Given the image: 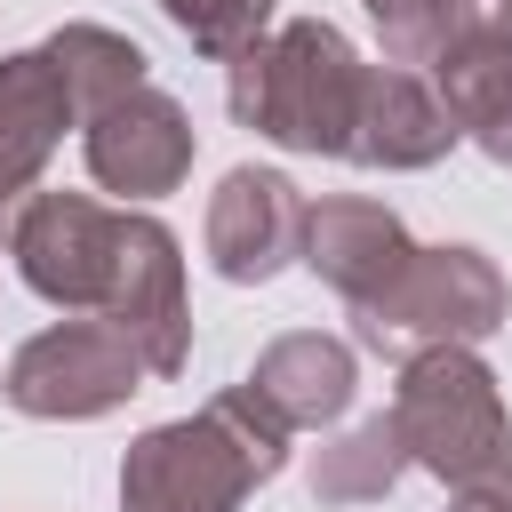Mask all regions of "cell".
<instances>
[{
    "label": "cell",
    "instance_id": "5b68a950",
    "mask_svg": "<svg viewBox=\"0 0 512 512\" xmlns=\"http://www.w3.org/2000/svg\"><path fill=\"white\" fill-rule=\"evenodd\" d=\"M144 360H136V344L112 328V320H56V328H40V336H24L16 352H8V376H0V392H8V408L16 416H40V424H96V416H112L120 400H136L144 392Z\"/></svg>",
    "mask_w": 512,
    "mask_h": 512
},
{
    "label": "cell",
    "instance_id": "6da1fadb",
    "mask_svg": "<svg viewBox=\"0 0 512 512\" xmlns=\"http://www.w3.org/2000/svg\"><path fill=\"white\" fill-rule=\"evenodd\" d=\"M288 464V424L248 392H216L200 416L152 424L120 456V512H240Z\"/></svg>",
    "mask_w": 512,
    "mask_h": 512
},
{
    "label": "cell",
    "instance_id": "e0dca14e",
    "mask_svg": "<svg viewBox=\"0 0 512 512\" xmlns=\"http://www.w3.org/2000/svg\"><path fill=\"white\" fill-rule=\"evenodd\" d=\"M368 16H376V32H384V64H432L456 32H472L488 8L480 0H360ZM496 24V16H488Z\"/></svg>",
    "mask_w": 512,
    "mask_h": 512
},
{
    "label": "cell",
    "instance_id": "8fae6325",
    "mask_svg": "<svg viewBox=\"0 0 512 512\" xmlns=\"http://www.w3.org/2000/svg\"><path fill=\"white\" fill-rule=\"evenodd\" d=\"M408 256H416V240H408V224L384 208V200H368V192H336V200H312V216H304V264L360 312V304H376L400 272H408Z\"/></svg>",
    "mask_w": 512,
    "mask_h": 512
},
{
    "label": "cell",
    "instance_id": "4fadbf2b",
    "mask_svg": "<svg viewBox=\"0 0 512 512\" xmlns=\"http://www.w3.org/2000/svg\"><path fill=\"white\" fill-rule=\"evenodd\" d=\"M248 392H256L288 432H320V424H336V416L352 408L360 360H352V344L328 336V328H288V336H272V344L256 352Z\"/></svg>",
    "mask_w": 512,
    "mask_h": 512
},
{
    "label": "cell",
    "instance_id": "3957f363",
    "mask_svg": "<svg viewBox=\"0 0 512 512\" xmlns=\"http://www.w3.org/2000/svg\"><path fill=\"white\" fill-rule=\"evenodd\" d=\"M392 432L408 448L416 472L464 488H504L512 480V416H504V384L472 344H440L400 360L392 384Z\"/></svg>",
    "mask_w": 512,
    "mask_h": 512
},
{
    "label": "cell",
    "instance_id": "ac0fdd59",
    "mask_svg": "<svg viewBox=\"0 0 512 512\" xmlns=\"http://www.w3.org/2000/svg\"><path fill=\"white\" fill-rule=\"evenodd\" d=\"M160 16H168L208 64H240V56L272 32V0H160Z\"/></svg>",
    "mask_w": 512,
    "mask_h": 512
},
{
    "label": "cell",
    "instance_id": "2e32d148",
    "mask_svg": "<svg viewBox=\"0 0 512 512\" xmlns=\"http://www.w3.org/2000/svg\"><path fill=\"white\" fill-rule=\"evenodd\" d=\"M400 472H408V448H400L392 416H368V424H352L344 440H328L312 456V496L320 504H376Z\"/></svg>",
    "mask_w": 512,
    "mask_h": 512
},
{
    "label": "cell",
    "instance_id": "30bf717a",
    "mask_svg": "<svg viewBox=\"0 0 512 512\" xmlns=\"http://www.w3.org/2000/svg\"><path fill=\"white\" fill-rule=\"evenodd\" d=\"M64 128H80V96L56 72L48 48L0 56V216H16L40 192V168L56 160Z\"/></svg>",
    "mask_w": 512,
    "mask_h": 512
},
{
    "label": "cell",
    "instance_id": "9a60e30c",
    "mask_svg": "<svg viewBox=\"0 0 512 512\" xmlns=\"http://www.w3.org/2000/svg\"><path fill=\"white\" fill-rule=\"evenodd\" d=\"M40 48H48V56H56V72L72 80L80 120H88V112H104V104H120V96H128V88H144V72H152V56H144L128 32H112V24H56Z\"/></svg>",
    "mask_w": 512,
    "mask_h": 512
},
{
    "label": "cell",
    "instance_id": "ba28073f",
    "mask_svg": "<svg viewBox=\"0 0 512 512\" xmlns=\"http://www.w3.org/2000/svg\"><path fill=\"white\" fill-rule=\"evenodd\" d=\"M80 152H88V176L104 192H120V208H136V200H160V192H176L192 176L200 136H192V112L168 88L144 80L120 104H104V112L80 120Z\"/></svg>",
    "mask_w": 512,
    "mask_h": 512
},
{
    "label": "cell",
    "instance_id": "ffe728a7",
    "mask_svg": "<svg viewBox=\"0 0 512 512\" xmlns=\"http://www.w3.org/2000/svg\"><path fill=\"white\" fill-rule=\"evenodd\" d=\"M480 8H488V16H496V24L512 32V0H480Z\"/></svg>",
    "mask_w": 512,
    "mask_h": 512
},
{
    "label": "cell",
    "instance_id": "7c38bea8",
    "mask_svg": "<svg viewBox=\"0 0 512 512\" xmlns=\"http://www.w3.org/2000/svg\"><path fill=\"white\" fill-rule=\"evenodd\" d=\"M448 144H456V120H448L440 88L416 64H368L360 120H352V160L384 168V176H408V168L448 160Z\"/></svg>",
    "mask_w": 512,
    "mask_h": 512
},
{
    "label": "cell",
    "instance_id": "d6986e66",
    "mask_svg": "<svg viewBox=\"0 0 512 512\" xmlns=\"http://www.w3.org/2000/svg\"><path fill=\"white\" fill-rule=\"evenodd\" d=\"M448 512H512V488H464Z\"/></svg>",
    "mask_w": 512,
    "mask_h": 512
},
{
    "label": "cell",
    "instance_id": "7a4b0ae2",
    "mask_svg": "<svg viewBox=\"0 0 512 512\" xmlns=\"http://www.w3.org/2000/svg\"><path fill=\"white\" fill-rule=\"evenodd\" d=\"M224 104L240 128H256L280 152L312 160H352V120L368 88V56L328 24V16H288L272 24L240 64H224Z\"/></svg>",
    "mask_w": 512,
    "mask_h": 512
},
{
    "label": "cell",
    "instance_id": "8992f818",
    "mask_svg": "<svg viewBox=\"0 0 512 512\" xmlns=\"http://www.w3.org/2000/svg\"><path fill=\"white\" fill-rule=\"evenodd\" d=\"M120 232H128V208H104L96 192H32L8 216V256H16V280L40 304L104 312L112 264H120Z\"/></svg>",
    "mask_w": 512,
    "mask_h": 512
},
{
    "label": "cell",
    "instance_id": "5bb4252c",
    "mask_svg": "<svg viewBox=\"0 0 512 512\" xmlns=\"http://www.w3.org/2000/svg\"><path fill=\"white\" fill-rule=\"evenodd\" d=\"M424 80L440 88L456 136H472L496 168H512V32L480 16L472 32H456V40L424 64Z\"/></svg>",
    "mask_w": 512,
    "mask_h": 512
},
{
    "label": "cell",
    "instance_id": "277c9868",
    "mask_svg": "<svg viewBox=\"0 0 512 512\" xmlns=\"http://www.w3.org/2000/svg\"><path fill=\"white\" fill-rule=\"evenodd\" d=\"M504 312H512V288H504L496 256L448 240V248H416L408 272H400L376 304H360L352 320H360V344L416 360V352H440V344H480V336H496Z\"/></svg>",
    "mask_w": 512,
    "mask_h": 512
},
{
    "label": "cell",
    "instance_id": "9c48e42d",
    "mask_svg": "<svg viewBox=\"0 0 512 512\" xmlns=\"http://www.w3.org/2000/svg\"><path fill=\"white\" fill-rule=\"evenodd\" d=\"M304 216H312V200L280 168H232L208 192V224H200L208 264L232 288H264L272 272L304 264Z\"/></svg>",
    "mask_w": 512,
    "mask_h": 512
},
{
    "label": "cell",
    "instance_id": "52a82bcc",
    "mask_svg": "<svg viewBox=\"0 0 512 512\" xmlns=\"http://www.w3.org/2000/svg\"><path fill=\"white\" fill-rule=\"evenodd\" d=\"M96 320H112V328L136 344V360H144L152 376H184V360H192L184 240H176L160 216L128 208V232H120V264H112V296H104V312H96Z\"/></svg>",
    "mask_w": 512,
    "mask_h": 512
}]
</instances>
